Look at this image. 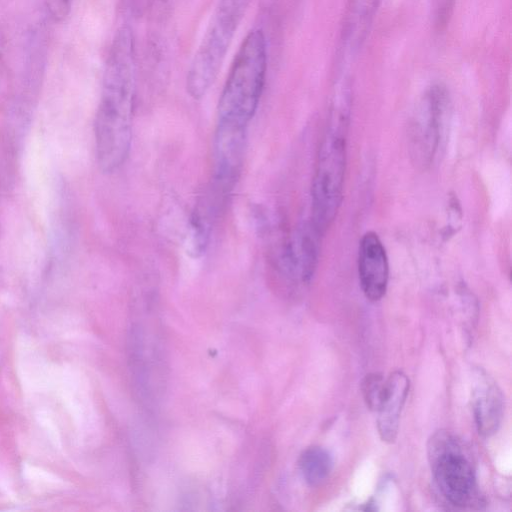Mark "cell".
<instances>
[{"mask_svg":"<svg viewBox=\"0 0 512 512\" xmlns=\"http://www.w3.org/2000/svg\"><path fill=\"white\" fill-rule=\"evenodd\" d=\"M0 66H1V62H0Z\"/></svg>","mask_w":512,"mask_h":512,"instance_id":"e0dca14e","label":"cell"},{"mask_svg":"<svg viewBox=\"0 0 512 512\" xmlns=\"http://www.w3.org/2000/svg\"><path fill=\"white\" fill-rule=\"evenodd\" d=\"M351 107V81L342 75L333 90L311 186L310 220L322 234L333 222L342 202Z\"/></svg>","mask_w":512,"mask_h":512,"instance_id":"7a4b0ae2","label":"cell"},{"mask_svg":"<svg viewBox=\"0 0 512 512\" xmlns=\"http://www.w3.org/2000/svg\"><path fill=\"white\" fill-rule=\"evenodd\" d=\"M473 413L480 435L495 434L504 410L503 395L497 384L486 376L480 377L473 392Z\"/></svg>","mask_w":512,"mask_h":512,"instance_id":"8fae6325","label":"cell"},{"mask_svg":"<svg viewBox=\"0 0 512 512\" xmlns=\"http://www.w3.org/2000/svg\"><path fill=\"white\" fill-rule=\"evenodd\" d=\"M451 97L440 83L430 85L414 108L408 129L409 151L419 168L429 167L437 158L451 116Z\"/></svg>","mask_w":512,"mask_h":512,"instance_id":"8992f818","label":"cell"},{"mask_svg":"<svg viewBox=\"0 0 512 512\" xmlns=\"http://www.w3.org/2000/svg\"><path fill=\"white\" fill-rule=\"evenodd\" d=\"M267 42L262 29L243 39L221 92L219 122L248 127L258 108L267 73Z\"/></svg>","mask_w":512,"mask_h":512,"instance_id":"3957f363","label":"cell"},{"mask_svg":"<svg viewBox=\"0 0 512 512\" xmlns=\"http://www.w3.org/2000/svg\"><path fill=\"white\" fill-rule=\"evenodd\" d=\"M136 79L135 37L132 29L123 25L107 56L94 120L96 157L104 173L117 171L129 155Z\"/></svg>","mask_w":512,"mask_h":512,"instance_id":"6da1fadb","label":"cell"},{"mask_svg":"<svg viewBox=\"0 0 512 512\" xmlns=\"http://www.w3.org/2000/svg\"><path fill=\"white\" fill-rule=\"evenodd\" d=\"M50 17L55 22L65 20L72 8L73 0H45Z\"/></svg>","mask_w":512,"mask_h":512,"instance_id":"9a60e30c","label":"cell"},{"mask_svg":"<svg viewBox=\"0 0 512 512\" xmlns=\"http://www.w3.org/2000/svg\"><path fill=\"white\" fill-rule=\"evenodd\" d=\"M382 0H349L341 41L347 53L355 54L364 43Z\"/></svg>","mask_w":512,"mask_h":512,"instance_id":"7c38bea8","label":"cell"},{"mask_svg":"<svg viewBox=\"0 0 512 512\" xmlns=\"http://www.w3.org/2000/svg\"><path fill=\"white\" fill-rule=\"evenodd\" d=\"M252 1H218L187 72L186 90L193 99L203 98L213 85Z\"/></svg>","mask_w":512,"mask_h":512,"instance_id":"277c9868","label":"cell"},{"mask_svg":"<svg viewBox=\"0 0 512 512\" xmlns=\"http://www.w3.org/2000/svg\"><path fill=\"white\" fill-rule=\"evenodd\" d=\"M449 223H448V231L446 232V236L452 235L455 232L456 227H459L458 223L461 221V207L457 200V198L452 197L449 201Z\"/></svg>","mask_w":512,"mask_h":512,"instance_id":"2e32d148","label":"cell"},{"mask_svg":"<svg viewBox=\"0 0 512 512\" xmlns=\"http://www.w3.org/2000/svg\"><path fill=\"white\" fill-rule=\"evenodd\" d=\"M409 391V379L402 371H394L386 379L384 396L377 409V428L380 438L393 443L398 434L402 408Z\"/></svg>","mask_w":512,"mask_h":512,"instance_id":"30bf717a","label":"cell"},{"mask_svg":"<svg viewBox=\"0 0 512 512\" xmlns=\"http://www.w3.org/2000/svg\"><path fill=\"white\" fill-rule=\"evenodd\" d=\"M428 458L443 496L456 506L472 504L477 494L475 469L463 443L452 434L439 431L429 440Z\"/></svg>","mask_w":512,"mask_h":512,"instance_id":"5b68a950","label":"cell"},{"mask_svg":"<svg viewBox=\"0 0 512 512\" xmlns=\"http://www.w3.org/2000/svg\"><path fill=\"white\" fill-rule=\"evenodd\" d=\"M358 275L367 299L375 302L385 295L389 279L388 258L382 241L373 231L366 232L359 242Z\"/></svg>","mask_w":512,"mask_h":512,"instance_id":"9c48e42d","label":"cell"},{"mask_svg":"<svg viewBox=\"0 0 512 512\" xmlns=\"http://www.w3.org/2000/svg\"><path fill=\"white\" fill-rule=\"evenodd\" d=\"M333 468L330 453L320 447L305 449L299 458V469L305 482L310 486H319L327 480Z\"/></svg>","mask_w":512,"mask_h":512,"instance_id":"4fadbf2b","label":"cell"},{"mask_svg":"<svg viewBox=\"0 0 512 512\" xmlns=\"http://www.w3.org/2000/svg\"><path fill=\"white\" fill-rule=\"evenodd\" d=\"M386 388V379L380 373L367 374L362 383L361 391L367 407L372 411H377L384 396Z\"/></svg>","mask_w":512,"mask_h":512,"instance_id":"5bb4252c","label":"cell"},{"mask_svg":"<svg viewBox=\"0 0 512 512\" xmlns=\"http://www.w3.org/2000/svg\"><path fill=\"white\" fill-rule=\"evenodd\" d=\"M247 127L217 121L212 149V176L207 191L226 204L243 168Z\"/></svg>","mask_w":512,"mask_h":512,"instance_id":"52a82bcc","label":"cell"},{"mask_svg":"<svg viewBox=\"0 0 512 512\" xmlns=\"http://www.w3.org/2000/svg\"><path fill=\"white\" fill-rule=\"evenodd\" d=\"M322 235L309 220L287 241L281 261L285 274L292 280L302 283L311 280L318 263Z\"/></svg>","mask_w":512,"mask_h":512,"instance_id":"ba28073f","label":"cell"}]
</instances>
